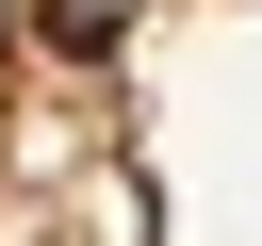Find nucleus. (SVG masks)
Listing matches in <instances>:
<instances>
[{"label":"nucleus","mask_w":262,"mask_h":246,"mask_svg":"<svg viewBox=\"0 0 262 246\" xmlns=\"http://www.w3.org/2000/svg\"><path fill=\"white\" fill-rule=\"evenodd\" d=\"M0 246H262V0H0Z\"/></svg>","instance_id":"obj_1"}]
</instances>
